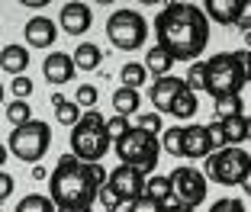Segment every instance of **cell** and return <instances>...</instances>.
<instances>
[{"label":"cell","mask_w":251,"mask_h":212,"mask_svg":"<svg viewBox=\"0 0 251 212\" xmlns=\"http://www.w3.org/2000/svg\"><path fill=\"white\" fill-rule=\"evenodd\" d=\"M155 39L174 61H200L209 45V20L200 3H164L155 16Z\"/></svg>","instance_id":"1"},{"label":"cell","mask_w":251,"mask_h":212,"mask_svg":"<svg viewBox=\"0 0 251 212\" xmlns=\"http://www.w3.org/2000/svg\"><path fill=\"white\" fill-rule=\"evenodd\" d=\"M100 183L94 180L90 164L77 161L74 154H61L55 170L49 174V199H52L55 212H81L94 209Z\"/></svg>","instance_id":"2"},{"label":"cell","mask_w":251,"mask_h":212,"mask_svg":"<svg viewBox=\"0 0 251 212\" xmlns=\"http://www.w3.org/2000/svg\"><path fill=\"white\" fill-rule=\"evenodd\" d=\"M106 116L100 110H87L81 113V119H77V125L71 129V154L77 158V161L84 164H100L106 158V151H110V135H106L103 129Z\"/></svg>","instance_id":"3"},{"label":"cell","mask_w":251,"mask_h":212,"mask_svg":"<svg viewBox=\"0 0 251 212\" xmlns=\"http://www.w3.org/2000/svg\"><path fill=\"white\" fill-rule=\"evenodd\" d=\"M203 90L213 100H219V96H242L245 77L235 61V51H216L213 58L203 61Z\"/></svg>","instance_id":"4"},{"label":"cell","mask_w":251,"mask_h":212,"mask_svg":"<svg viewBox=\"0 0 251 212\" xmlns=\"http://www.w3.org/2000/svg\"><path fill=\"white\" fill-rule=\"evenodd\" d=\"M113 151H116V158L126 164V167H135L142 170L145 177L155 174L158 161H161V145H158V135H148V132L142 129H129L119 141H113Z\"/></svg>","instance_id":"5"},{"label":"cell","mask_w":251,"mask_h":212,"mask_svg":"<svg viewBox=\"0 0 251 212\" xmlns=\"http://www.w3.org/2000/svg\"><path fill=\"white\" fill-rule=\"evenodd\" d=\"M49 148H52V125L42 119H32V122L13 129L7 139V151L20 158L23 164H39L49 154Z\"/></svg>","instance_id":"6"},{"label":"cell","mask_w":251,"mask_h":212,"mask_svg":"<svg viewBox=\"0 0 251 212\" xmlns=\"http://www.w3.org/2000/svg\"><path fill=\"white\" fill-rule=\"evenodd\" d=\"M248 161L251 154L245 148H219L209 158H203V177L206 183H219V187H242Z\"/></svg>","instance_id":"7"},{"label":"cell","mask_w":251,"mask_h":212,"mask_svg":"<svg viewBox=\"0 0 251 212\" xmlns=\"http://www.w3.org/2000/svg\"><path fill=\"white\" fill-rule=\"evenodd\" d=\"M106 39L113 42V48L119 51H139L148 39V23L139 10L123 7L116 13H110L106 20Z\"/></svg>","instance_id":"8"},{"label":"cell","mask_w":251,"mask_h":212,"mask_svg":"<svg viewBox=\"0 0 251 212\" xmlns=\"http://www.w3.org/2000/svg\"><path fill=\"white\" fill-rule=\"evenodd\" d=\"M168 177H171L174 199H177L180 206H187V209H197V206L206 199L209 183H206V177H203V170H200V167H177V170H171Z\"/></svg>","instance_id":"9"},{"label":"cell","mask_w":251,"mask_h":212,"mask_svg":"<svg viewBox=\"0 0 251 212\" xmlns=\"http://www.w3.org/2000/svg\"><path fill=\"white\" fill-rule=\"evenodd\" d=\"M145 180H148V177L142 174V170L119 164V167L110 170V177H106V187L113 190V196H116L123 206H129V203H135L139 196H145Z\"/></svg>","instance_id":"10"},{"label":"cell","mask_w":251,"mask_h":212,"mask_svg":"<svg viewBox=\"0 0 251 212\" xmlns=\"http://www.w3.org/2000/svg\"><path fill=\"white\" fill-rule=\"evenodd\" d=\"M61 32H68V36L81 39L90 32V26H94V10L87 7V3H77V0H71V3H65V7L58 10V23H55Z\"/></svg>","instance_id":"11"},{"label":"cell","mask_w":251,"mask_h":212,"mask_svg":"<svg viewBox=\"0 0 251 212\" xmlns=\"http://www.w3.org/2000/svg\"><path fill=\"white\" fill-rule=\"evenodd\" d=\"M180 90H187L184 77H177V74H168V77H158L155 84H151V90H148V100L155 103L158 116H168L171 106H174V100H177Z\"/></svg>","instance_id":"12"},{"label":"cell","mask_w":251,"mask_h":212,"mask_svg":"<svg viewBox=\"0 0 251 212\" xmlns=\"http://www.w3.org/2000/svg\"><path fill=\"white\" fill-rule=\"evenodd\" d=\"M42 74H45V81L52 84V87H61V84L74 81L77 68H74L71 55H65V51H49L45 61H42Z\"/></svg>","instance_id":"13"},{"label":"cell","mask_w":251,"mask_h":212,"mask_svg":"<svg viewBox=\"0 0 251 212\" xmlns=\"http://www.w3.org/2000/svg\"><path fill=\"white\" fill-rule=\"evenodd\" d=\"M209 154H213V141H209L206 125H200V122L184 125V158L187 161H203Z\"/></svg>","instance_id":"14"},{"label":"cell","mask_w":251,"mask_h":212,"mask_svg":"<svg viewBox=\"0 0 251 212\" xmlns=\"http://www.w3.org/2000/svg\"><path fill=\"white\" fill-rule=\"evenodd\" d=\"M23 36H26V48H49V45L58 39V26H55L52 16H32L29 23H26V29H23Z\"/></svg>","instance_id":"15"},{"label":"cell","mask_w":251,"mask_h":212,"mask_svg":"<svg viewBox=\"0 0 251 212\" xmlns=\"http://www.w3.org/2000/svg\"><path fill=\"white\" fill-rule=\"evenodd\" d=\"M29 48L26 45H7V48L0 51V68L7 74H13V77H20V74H26V68H29Z\"/></svg>","instance_id":"16"},{"label":"cell","mask_w":251,"mask_h":212,"mask_svg":"<svg viewBox=\"0 0 251 212\" xmlns=\"http://www.w3.org/2000/svg\"><path fill=\"white\" fill-rule=\"evenodd\" d=\"M71 61H74V68H77V71H97V68L103 65V51H100V45H94V42H87V39H84V42H77Z\"/></svg>","instance_id":"17"},{"label":"cell","mask_w":251,"mask_h":212,"mask_svg":"<svg viewBox=\"0 0 251 212\" xmlns=\"http://www.w3.org/2000/svg\"><path fill=\"white\" fill-rule=\"evenodd\" d=\"M203 13L209 23H219V26H232L238 13V0H206L203 3Z\"/></svg>","instance_id":"18"},{"label":"cell","mask_w":251,"mask_h":212,"mask_svg":"<svg viewBox=\"0 0 251 212\" xmlns=\"http://www.w3.org/2000/svg\"><path fill=\"white\" fill-rule=\"evenodd\" d=\"M222 132H226V145L232 148H242V141L251 139V116H232L222 122Z\"/></svg>","instance_id":"19"},{"label":"cell","mask_w":251,"mask_h":212,"mask_svg":"<svg viewBox=\"0 0 251 212\" xmlns=\"http://www.w3.org/2000/svg\"><path fill=\"white\" fill-rule=\"evenodd\" d=\"M142 65H145V71H148V74H155V81H158V77H168V74H171V68L177 65V61L171 58V55H168L164 48L151 45V48L145 51V61H142Z\"/></svg>","instance_id":"20"},{"label":"cell","mask_w":251,"mask_h":212,"mask_svg":"<svg viewBox=\"0 0 251 212\" xmlns=\"http://www.w3.org/2000/svg\"><path fill=\"white\" fill-rule=\"evenodd\" d=\"M110 103H113V110H116V116H139V106H142V96H139V90H129V87H119L116 94L110 96Z\"/></svg>","instance_id":"21"},{"label":"cell","mask_w":251,"mask_h":212,"mask_svg":"<svg viewBox=\"0 0 251 212\" xmlns=\"http://www.w3.org/2000/svg\"><path fill=\"white\" fill-rule=\"evenodd\" d=\"M145 196H151L155 203L168 206L171 199H174V190H171V177L168 174H151L145 180Z\"/></svg>","instance_id":"22"},{"label":"cell","mask_w":251,"mask_h":212,"mask_svg":"<svg viewBox=\"0 0 251 212\" xmlns=\"http://www.w3.org/2000/svg\"><path fill=\"white\" fill-rule=\"evenodd\" d=\"M158 145H161L164 154L171 158H184V125H171L158 135Z\"/></svg>","instance_id":"23"},{"label":"cell","mask_w":251,"mask_h":212,"mask_svg":"<svg viewBox=\"0 0 251 212\" xmlns=\"http://www.w3.org/2000/svg\"><path fill=\"white\" fill-rule=\"evenodd\" d=\"M197 110H200L197 94L187 87V90H180V94H177V100H174V106H171L168 116H174V119H193V116H197Z\"/></svg>","instance_id":"24"},{"label":"cell","mask_w":251,"mask_h":212,"mask_svg":"<svg viewBox=\"0 0 251 212\" xmlns=\"http://www.w3.org/2000/svg\"><path fill=\"white\" fill-rule=\"evenodd\" d=\"M119 81H123V87H129V90H139L142 84L148 81V71H145V65H142V61H126V65H123V71H119Z\"/></svg>","instance_id":"25"},{"label":"cell","mask_w":251,"mask_h":212,"mask_svg":"<svg viewBox=\"0 0 251 212\" xmlns=\"http://www.w3.org/2000/svg\"><path fill=\"white\" fill-rule=\"evenodd\" d=\"M213 103H216V122H226V119H232V116H242V110H245L242 96H219V100H213Z\"/></svg>","instance_id":"26"},{"label":"cell","mask_w":251,"mask_h":212,"mask_svg":"<svg viewBox=\"0 0 251 212\" xmlns=\"http://www.w3.org/2000/svg\"><path fill=\"white\" fill-rule=\"evenodd\" d=\"M7 122L13 125V129L32 122V106H29V100H13V103H7Z\"/></svg>","instance_id":"27"},{"label":"cell","mask_w":251,"mask_h":212,"mask_svg":"<svg viewBox=\"0 0 251 212\" xmlns=\"http://www.w3.org/2000/svg\"><path fill=\"white\" fill-rule=\"evenodd\" d=\"M16 212H55L52 199L42 196V193H29V196H23L16 203Z\"/></svg>","instance_id":"28"},{"label":"cell","mask_w":251,"mask_h":212,"mask_svg":"<svg viewBox=\"0 0 251 212\" xmlns=\"http://www.w3.org/2000/svg\"><path fill=\"white\" fill-rule=\"evenodd\" d=\"M97 100H100V94H97L94 84H81V87L74 90V103H77V110H81V113L97 110Z\"/></svg>","instance_id":"29"},{"label":"cell","mask_w":251,"mask_h":212,"mask_svg":"<svg viewBox=\"0 0 251 212\" xmlns=\"http://www.w3.org/2000/svg\"><path fill=\"white\" fill-rule=\"evenodd\" d=\"M55 116H58V122L61 125H77V119H81V110H77V103L74 100H65V103H58L55 106Z\"/></svg>","instance_id":"30"},{"label":"cell","mask_w":251,"mask_h":212,"mask_svg":"<svg viewBox=\"0 0 251 212\" xmlns=\"http://www.w3.org/2000/svg\"><path fill=\"white\" fill-rule=\"evenodd\" d=\"M103 129H106V135H110V141H119V139L126 135V132L132 129V122H129L126 116H106Z\"/></svg>","instance_id":"31"},{"label":"cell","mask_w":251,"mask_h":212,"mask_svg":"<svg viewBox=\"0 0 251 212\" xmlns=\"http://www.w3.org/2000/svg\"><path fill=\"white\" fill-rule=\"evenodd\" d=\"M32 77H26V74H20V77H13V84H10V94H13V100H29L32 96Z\"/></svg>","instance_id":"32"},{"label":"cell","mask_w":251,"mask_h":212,"mask_svg":"<svg viewBox=\"0 0 251 212\" xmlns=\"http://www.w3.org/2000/svg\"><path fill=\"white\" fill-rule=\"evenodd\" d=\"M135 129L148 132V135H161V116H158V113H145V116H135Z\"/></svg>","instance_id":"33"},{"label":"cell","mask_w":251,"mask_h":212,"mask_svg":"<svg viewBox=\"0 0 251 212\" xmlns=\"http://www.w3.org/2000/svg\"><path fill=\"white\" fill-rule=\"evenodd\" d=\"M209 212H248V209H245L242 199H235V196H222V199H216V203L209 206Z\"/></svg>","instance_id":"34"},{"label":"cell","mask_w":251,"mask_h":212,"mask_svg":"<svg viewBox=\"0 0 251 212\" xmlns=\"http://www.w3.org/2000/svg\"><path fill=\"white\" fill-rule=\"evenodd\" d=\"M184 84L197 94V90H203V61H193L190 68H187V77H184Z\"/></svg>","instance_id":"35"},{"label":"cell","mask_w":251,"mask_h":212,"mask_svg":"<svg viewBox=\"0 0 251 212\" xmlns=\"http://www.w3.org/2000/svg\"><path fill=\"white\" fill-rule=\"evenodd\" d=\"M242 32H251V0H238V13H235V23Z\"/></svg>","instance_id":"36"},{"label":"cell","mask_w":251,"mask_h":212,"mask_svg":"<svg viewBox=\"0 0 251 212\" xmlns=\"http://www.w3.org/2000/svg\"><path fill=\"white\" fill-rule=\"evenodd\" d=\"M129 212H164V206L155 203L151 196H139L135 203H129Z\"/></svg>","instance_id":"37"},{"label":"cell","mask_w":251,"mask_h":212,"mask_svg":"<svg viewBox=\"0 0 251 212\" xmlns=\"http://www.w3.org/2000/svg\"><path fill=\"white\" fill-rule=\"evenodd\" d=\"M206 132H209V141H213V151H219V148H229V145H226V132H222V122H209Z\"/></svg>","instance_id":"38"},{"label":"cell","mask_w":251,"mask_h":212,"mask_svg":"<svg viewBox=\"0 0 251 212\" xmlns=\"http://www.w3.org/2000/svg\"><path fill=\"white\" fill-rule=\"evenodd\" d=\"M235 61H238V68H242L245 84H251V51H248V48H238V51H235Z\"/></svg>","instance_id":"39"},{"label":"cell","mask_w":251,"mask_h":212,"mask_svg":"<svg viewBox=\"0 0 251 212\" xmlns=\"http://www.w3.org/2000/svg\"><path fill=\"white\" fill-rule=\"evenodd\" d=\"M13 187H16V183H13V177H10L7 170H0V206H3L10 196H13Z\"/></svg>","instance_id":"40"},{"label":"cell","mask_w":251,"mask_h":212,"mask_svg":"<svg viewBox=\"0 0 251 212\" xmlns=\"http://www.w3.org/2000/svg\"><path fill=\"white\" fill-rule=\"evenodd\" d=\"M164 212H197V209H187V206H180L177 199H171V203L164 206Z\"/></svg>","instance_id":"41"},{"label":"cell","mask_w":251,"mask_h":212,"mask_svg":"<svg viewBox=\"0 0 251 212\" xmlns=\"http://www.w3.org/2000/svg\"><path fill=\"white\" fill-rule=\"evenodd\" d=\"M242 190L251 196V161H248V170H245V180H242Z\"/></svg>","instance_id":"42"},{"label":"cell","mask_w":251,"mask_h":212,"mask_svg":"<svg viewBox=\"0 0 251 212\" xmlns=\"http://www.w3.org/2000/svg\"><path fill=\"white\" fill-rule=\"evenodd\" d=\"M7 154H10V151H7V145H3V141H0V167H3V164H7Z\"/></svg>","instance_id":"43"},{"label":"cell","mask_w":251,"mask_h":212,"mask_svg":"<svg viewBox=\"0 0 251 212\" xmlns=\"http://www.w3.org/2000/svg\"><path fill=\"white\" fill-rule=\"evenodd\" d=\"M245 45H248V51H251V32H245Z\"/></svg>","instance_id":"44"},{"label":"cell","mask_w":251,"mask_h":212,"mask_svg":"<svg viewBox=\"0 0 251 212\" xmlns=\"http://www.w3.org/2000/svg\"><path fill=\"white\" fill-rule=\"evenodd\" d=\"M3 96H7V87H3V84H0V103H3Z\"/></svg>","instance_id":"45"},{"label":"cell","mask_w":251,"mask_h":212,"mask_svg":"<svg viewBox=\"0 0 251 212\" xmlns=\"http://www.w3.org/2000/svg\"><path fill=\"white\" fill-rule=\"evenodd\" d=\"M81 212H94V209H81Z\"/></svg>","instance_id":"46"},{"label":"cell","mask_w":251,"mask_h":212,"mask_svg":"<svg viewBox=\"0 0 251 212\" xmlns=\"http://www.w3.org/2000/svg\"><path fill=\"white\" fill-rule=\"evenodd\" d=\"M116 212H123V209H116Z\"/></svg>","instance_id":"47"},{"label":"cell","mask_w":251,"mask_h":212,"mask_svg":"<svg viewBox=\"0 0 251 212\" xmlns=\"http://www.w3.org/2000/svg\"><path fill=\"white\" fill-rule=\"evenodd\" d=\"M0 212H3V209H0Z\"/></svg>","instance_id":"48"}]
</instances>
